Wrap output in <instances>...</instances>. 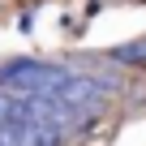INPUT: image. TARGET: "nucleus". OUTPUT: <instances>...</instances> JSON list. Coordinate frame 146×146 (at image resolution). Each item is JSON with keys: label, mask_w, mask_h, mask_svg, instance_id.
Segmentation results:
<instances>
[{"label": "nucleus", "mask_w": 146, "mask_h": 146, "mask_svg": "<svg viewBox=\"0 0 146 146\" xmlns=\"http://www.w3.org/2000/svg\"><path fill=\"white\" fill-rule=\"evenodd\" d=\"M73 73L64 64H47V60H9L0 69V86L9 95H30V99H43V95H56Z\"/></svg>", "instance_id": "obj_1"}, {"label": "nucleus", "mask_w": 146, "mask_h": 146, "mask_svg": "<svg viewBox=\"0 0 146 146\" xmlns=\"http://www.w3.org/2000/svg\"><path fill=\"white\" fill-rule=\"evenodd\" d=\"M108 60H120L125 69H146V39H137V43H120V47H112V52H108Z\"/></svg>", "instance_id": "obj_2"}]
</instances>
